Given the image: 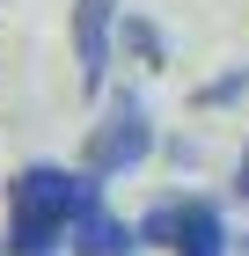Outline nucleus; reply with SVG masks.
Listing matches in <instances>:
<instances>
[{
  "label": "nucleus",
  "mask_w": 249,
  "mask_h": 256,
  "mask_svg": "<svg viewBox=\"0 0 249 256\" xmlns=\"http://www.w3.org/2000/svg\"><path fill=\"white\" fill-rule=\"evenodd\" d=\"M96 198V176H74V168H22L8 183V256H52L59 242L74 234V212Z\"/></svg>",
  "instance_id": "f257e3e1"
},
{
  "label": "nucleus",
  "mask_w": 249,
  "mask_h": 256,
  "mask_svg": "<svg viewBox=\"0 0 249 256\" xmlns=\"http://www.w3.org/2000/svg\"><path fill=\"white\" fill-rule=\"evenodd\" d=\"M249 88V74H227V80H212V88H198V102H234Z\"/></svg>",
  "instance_id": "423d86ee"
},
{
  "label": "nucleus",
  "mask_w": 249,
  "mask_h": 256,
  "mask_svg": "<svg viewBox=\"0 0 249 256\" xmlns=\"http://www.w3.org/2000/svg\"><path fill=\"white\" fill-rule=\"evenodd\" d=\"M132 242H139V234L103 212V198H88V205L74 212V249H81V256H132Z\"/></svg>",
  "instance_id": "39448f33"
},
{
  "label": "nucleus",
  "mask_w": 249,
  "mask_h": 256,
  "mask_svg": "<svg viewBox=\"0 0 249 256\" xmlns=\"http://www.w3.org/2000/svg\"><path fill=\"white\" fill-rule=\"evenodd\" d=\"M110 30H117V0H74V59H81V88L88 96H103Z\"/></svg>",
  "instance_id": "20e7f679"
},
{
  "label": "nucleus",
  "mask_w": 249,
  "mask_h": 256,
  "mask_svg": "<svg viewBox=\"0 0 249 256\" xmlns=\"http://www.w3.org/2000/svg\"><path fill=\"white\" fill-rule=\"evenodd\" d=\"M234 190L249 198V146H242V168H234Z\"/></svg>",
  "instance_id": "0eeeda50"
},
{
  "label": "nucleus",
  "mask_w": 249,
  "mask_h": 256,
  "mask_svg": "<svg viewBox=\"0 0 249 256\" xmlns=\"http://www.w3.org/2000/svg\"><path fill=\"white\" fill-rule=\"evenodd\" d=\"M154 146V124H147V102L139 96H110V110H103V124L88 132V176H125V168H139Z\"/></svg>",
  "instance_id": "f03ea898"
},
{
  "label": "nucleus",
  "mask_w": 249,
  "mask_h": 256,
  "mask_svg": "<svg viewBox=\"0 0 249 256\" xmlns=\"http://www.w3.org/2000/svg\"><path fill=\"white\" fill-rule=\"evenodd\" d=\"M139 242H169L176 256H227V227L205 198H183V205H154L139 220Z\"/></svg>",
  "instance_id": "7ed1b4c3"
}]
</instances>
